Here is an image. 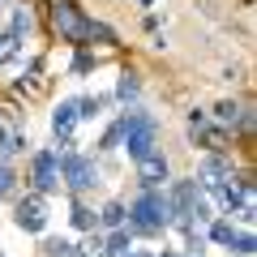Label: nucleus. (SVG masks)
Wrapping results in <instances>:
<instances>
[{
    "instance_id": "nucleus-21",
    "label": "nucleus",
    "mask_w": 257,
    "mask_h": 257,
    "mask_svg": "<svg viewBox=\"0 0 257 257\" xmlns=\"http://www.w3.org/2000/svg\"><path fill=\"white\" fill-rule=\"evenodd\" d=\"M86 39H99V43H116L111 26H103V22H90V35H86Z\"/></svg>"
},
{
    "instance_id": "nucleus-20",
    "label": "nucleus",
    "mask_w": 257,
    "mask_h": 257,
    "mask_svg": "<svg viewBox=\"0 0 257 257\" xmlns=\"http://www.w3.org/2000/svg\"><path fill=\"white\" fill-rule=\"evenodd\" d=\"M43 253H47V257H69V253H73V244H69V240H47Z\"/></svg>"
},
{
    "instance_id": "nucleus-14",
    "label": "nucleus",
    "mask_w": 257,
    "mask_h": 257,
    "mask_svg": "<svg viewBox=\"0 0 257 257\" xmlns=\"http://www.w3.org/2000/svg\"><path fill=\"white\" fill-rule=\"evenodd\" d=\"M214 116H219L223 128H236V124H240V107H236V103H219V107H214Z\"/></svg>"
},
{
    "instance_id": "nucleus-24",
    "label": "nucleus",
    "mask_w": 257,
    "mask_h": 257,
    "mask_svg": "<svg viewBox=\"0 0 257 257\" xmlns=\"http://www.w3.org/2000/svg\"><path fill=\"white\" fill-rule=\"evenodd\" d=\"M159 257H180V253H159Z\"/></svg>"
},
{
    "instance_id": "nucleus-1",
    "label": "nucleus",
    "mask_w": 257,
    "mask_h": 257,
    "mask_svg": "<svg viewBox=\"0 0 257 257\" xmlns=\"http://www.w3.org/2000/svg\"><path fill=\"white\" fill-rule=\"evenodd\" d=\"M176 214H172V202H167V193L159 189H146L142 197H133L128 206V227L138 231V236H159L163 227H172Z\"/></svg>"
},
{
    "instance_id": "nucleus-7",
    "label": "nucleus",
    "mask_w": 257,
    "mask_h": 257,
    "mask_svg": "<svg viewBox=\"0 0 257 257\" xmlns=\"http://www.w3.org/2000/svg\"><path fill=\"white\" fill-rule=\"evenodd\" d=\"M73 124H77V99H64L60 107L52 111V133H56V138H64V142H69Z\"/></svg>"
},
{
    "instance_id": "nucleus-10",
    "label": "nucleus",
    "mask_w": 257,
    "mask_h": 257,
    "mask_svg": "<svg viewBox=\"0 0 257 257\" xmlns=\"http://www.w3.org/2000/svg\"><path fill=\"white\" fill-rule=\"evenodd\" d=\"M103 248H107V257H133V240H128V231H120V227L107 236Z\"/></svg>"
},
{
    "instance_id": "nucleus-6",
    "label": "nucleus",
    "mask_w": 257,
    "mask_h": 257,
    "mask_svg": "<svg viewBox=\"0 0 257 257\" xmlns=\"http://www.w3.org/2000/svg\"><path fill=\"white\" fill-rule=\"evenodd\" d=\"M138 180H142V189H159L167 180V159L159 150H150L146 159H138Z\"/></svg>"
},
{
    "instance_id": "nucleus-3",
    "label": "nucleus",
    "mask_w": 257,
    "mask_h": 257,
    "mask_svg": "<svg viewBox=\"0 0 257 257\" xmlns=\"http://www.w3.org/2000/svg\"><path fill=\"white\" fill-rule=\"evenodd\" d=\"M60 180L73 193H86V189L99 184V167H94V159H86V155H60Z\"/></svg>"
},
{
    "instance_id": "nucleus-12",
    "label": "nucleus",
    "mask_w": 257,
    "mask_h": 257,
    "mask_svg": "<svg viewBox=\"0 0 257 257\" xmlns=\"http://www.w3.org/2000/svg\"><path fill=\"white\" fill-rule=\"evenodd\" d=\"M138 90H142V82H138V73H124L116 82V99L120 103H128V99H138Z\"/></svg>"
},
{
    "instance_id": "nucleus-18",
    "label": "nucleus",
    "mask_w": 257,
    "mask_h": 257,
    "mask_svg": "<svg viewBox=\"0 0 257 257\" xmlns=\"http://www.w3.org/2000/svg\"><path fill=\"white\" fill-rule=\"evenodd\" d=\"M120 138H124V120H116V124H111L107 133H103V142H99V146H103V150H116V146H120Z\"/></svg>"
},
{
    "instance_id": "nucleus-2",
    "label": "nucleus",
    "mask_w": 257,
    "mask_h": 257,
    "mask_svg": "<svg viewBox=\"0 0 257 257\" xmlns=\"http://www.w3.org/2000/svg\"><path fill=\"white\" fill-rule=\"evenodd\" d=\"M52 26L60 30V39H69V43H86V35H90V18L77 9L73 0L52 5Z\"/></svg>"
},
{
    "instance_id": "nucleus-4",
    "label": "nucleus",
    "mask_w": 257,
    "mask_h": 257,
    "mask_svg": "<svg viewBox=\"0 0 257 257\" xmlns=\"http://www.w3.org/2000/svg\"><path fill=\"white\" fill-rule=\"evenodd\" d=\"M30 184H35V193H56L60 189V155L56 150H39L30 159Z\"/></svg>"
},
{
    "instance_id": "nucleus-9",
    "label": "nucleus",
    "mask_w": 257,
    "mask_h": 257,
    "mask_svg": "<svg viewBox=\"0 0 257 257\" xmlns=\"http://www.w3.org/2000/svg\"><path fill=\"white\" fill-rule=\"evenodd\" d=\"M124 219H128V206H124V202H107V206L99 210V223H103V227H111V231L124 227Z\"/></svg>"
},
{
    "instance_id": "nucleus-23",
    "label": "nucleus",
    "mask_w": 257,
    "mask_h": 257,
    "mask_svg": "<svg viewBox=\"0 0 257 257\" xmlns=\"http://www.w3.org/2000/svg\"><path fill=\"white\" fill-rule=\"evenodd\" d=\"M133 257H159V253H138V248H133Z\"/></svg>"
},
{
    "instance_id": "nucleus-17",
    "label": "nucleus",
    "mask_w": 257,
    "mask_h": 257,
    "mask_svg": "<svg viewBox=\"0 0 257 257\" xmlns=\"http://www.w3.org/2000/svg\"><path fill=\"white\" fill-rule=\"evenodd\" d=\"M13 184H18V172H13L5 159H0V197H9L13 193Z\"/></svg>"
},
{
    "instance_id": "nucleus-11",
    "label": "nucleus",
    "mask_w": 257,
    "mask_h": 257,
    "mask_svg": "<svg viewBox=\"0 0 257 257\" xmlns=\"http://www.w3.org/2000/svg\"><path fill=\"white\" fill-rule=\"evenodd\" d=\"M227 248L236 257H253V248H257V240H253V231H231V240H227Z\"/></svg>"
},
{
    "instance_id": "nucleus-19",
    "label": "nucleus",
    "mask_w": 257,
    "mask_h": 257,
    "mask_svg": "<svg viewBox=\"0 0 257 257\" xmlns=\"http://www.w3.org/2000/svg\"><path fill=\"white\" fill-rule=\"evenodd\" d=\"M231 231H236V227H231L227 219H219V223H210V240H214V244H227V240H231Z\"/></svg>"
},
{
    "instance_id": "nucleus-16",
    "label": "nucleus",
    "mask_w": 257,
    "mask_h": 257,
    "mask_svg": "<svg viewBox=\"0 0 257 257\" xmlns=\"http://www.w3.org/2000/svg\"><path fill=\"white\" fill-rule=\"evenodd\" d=\"M30 26H35V22H30V9H13V35L26 39V35H30Z\"/></svg>"
},
{
    "instance_id": "nucleus-8",
    "label": "nucleus",
    "mask_w": 257,
    "mask_h": 257,
    "mask_svg": "<svg viewBox=\"0 0 257 257\" xmlns=\"http://www.w3.org/2000/svg\"><path fill=\"white\" fill-rule=\"evenodd\" d=\"M227 176H231V163L219 159V155H210L202 163V172H197V180H202V184H219V180H227Z\"/></svg>"
},
{
    "instance_id": "nucleus-25",
    "label": "nucleus",
    "mask_w": 257,
    "mask_h": 257,
    "mask_svg": "<svg viewBox=\"0 0 257 257\" xmlns=\"http://www.w3.org/2000/svg\"><path fill=\"white\" fill-rule=\"evenodd\" d=\"M197 257H202V253H197Z\"/></svg>"
},
{
    "instance_id": "nucleus-22",
    "label": "nucleus",
    "mask_w": 257,
    "mask_h": 257,
    "mask_svg": "<svg viewBox=\"0 0 257 257\" xmlns=\"http://www.w3.org/2000/svg\"><path fill=\"white\" fill-rule=\"evenodd\" d=\"M69 257H99V253H86V248H73V253H69Z\"/></svg>"
},
{
    "instance_id": "nucleus-5",
    "label": "nucleus",
    "mask_w": 257,
    "mask_h": 257,
    "mask_svg": "<svg viewBox=\"0 0 257 257\" xmlns=\"http://www.w3.org/2000/svg\"><path fill=\"white\" fill-rule=\"evenodd\" d=\"M13 223H18L22 231H43L47 227V206H43V197H26V202H18V210H13Z\"/></svg>"
},
{
    "instance_id": "nucleus-13",
    "label": "nucleus",
    "mask_w": 257,
    "mask_h": 257,
    "mask_svg": "<svg viewBox=\"0 0 257 257\" xmlns=\"http://www.w3.org/2000/svg\"><path fill=\"white\" fill-rule=\"evenodd\" d=\"M94 223H99V214H94L90 206L73 202V227H82V231H94Z\"/></svg>"
},
{
    "instance_id": "nucleus-15",
    "label": "nucleus",
    "mask_w": 257,
    "mask_h": 257,
    "mask_svg": "<svg viewBox=\"0 0 257 257\" xmlns=\"http://www.w3.org/2000/svg\"><path fill=\"white\" fill-rule=\"evenodd\" d=\"M18 47H22V39L13 35V30H5V35H0V64L13 60V56H18Z\"/></svg>"
}]
</instances>
